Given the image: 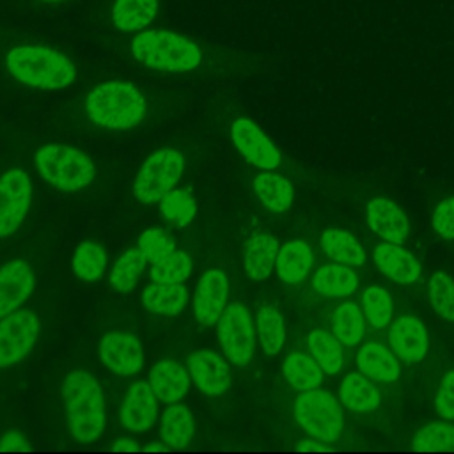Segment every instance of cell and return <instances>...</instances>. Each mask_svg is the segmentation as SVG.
I'll return each instance as SVG.
<instances>
[{
    "instance_id": "cell-18",
    "label": "cell",
    "mask_w": 454,
    "mask_h": 454,
    "mask_svg": "<svg viewBox=\"0 0 454 454\" xmlns=\"http://www.w3.org/2000/svg\"><path fill=\"white\" fill-rule=\"evenodd\" d=\"M367 223L385 241L403 243L408 236V218L395 202L376 197L367 204Z\"/></svg>"
},
{
    "instance_id": "cell-49",
    "label": "cell",
    "mask_w": 454,
    "mask_h": 454,
    "mask_svg": "<svg viewBox=\"0 0 454 454\" xmlns=\"http://www.w3.org/2000/svg\"><path fill=\"white\" fill-rule=\"evenodd\" d=\"M43 2H62V0H43Z\"/></svg>"
},
{
    "instance_id": "cell-45",
    "label": "cell",
    "mask_w": 454,
    "mask_h": 454,
    "mask_svg": "<svg viewBox=\"0 0 454 454\" xmlns=\"http://www.w3.org/2000/svg\"><path fill=\"white\" fill-rule=\"evenodd\" d=\"M30 445L27 443L25 436L16 431H7L0 436V450H28Z\"/></svg>"
},
{
    "instance_id": "cell-43",
    "label": "cell",
    "mask_w": 454,
    "mask_h": 454,
    "mask_svg": "<svg viewBox=\"0 0 454 454\" xmlns=\"http://www.w3.org/2000/svg\"><path fill=\"white\" fill-rule=\"evenodd\" d=\"M433 227L434 231L445 238V239H454V197H449L442 200L433 213Z\"/></svg>"
},
{
    "instance_id": "cell-35",
    "label": "cell",
    "mask_w": 454,
    "mask_h": 454,
    "mask_svg": "<svg viewBox=\"0 0 454 454\" xmlns=\"http://www.w3.org/2000/svg\"><path fill=\"white\" fill-rule=\"evenodd\" d=\"M332 328L344 346H355L364 335V310L353 301L340 303L333 312Z\"/></svg>"
},
{
    "instance_id": "cell-30",
    "label": "cell",
    "mask_w": 454,
    "mask_h": 454,
    "mask_svg": "<svg viewBox=\"0 0 454 454\" xmlns=\"http://www.w3.org/2000/svg\"><path fill=\"white\" fill-rule=\"evenodd\" d=\"M158 11V0H115L112 20L119 30L133 32L147 27Z\"/></svg>"
},
{
    "instance_id": "cell-46",
    "label": "cell",
    "mask_w": 454,
    "mask_h": 454,
    "mask_svg": "<svg viewBox=\"0 0 454 454\" xmlns=\"http://www.w3.org/2000/svg\"><path fill=\"white\" fill-rule=\"evenodd\" d=\"M114 450H138L140 447L137 445V442L129 440V438H121L115 442V445L112 447Z\"/></svg>"
},
{
    "instance_id": "cell-12",
    "label": "cell",
    "mask_w": 454,
    "mask_h": 454,
    "mask_svg": "<svg viewBox=\"0 0 454 454\" xmlns=\"http://www.w3.org/2000/svg\"><path fill=\"white\" fill-rule=\"evenodd\" d=\"M229 282L222 270H207L193 293L192 307L197 321L204 326H213L227 307Z\"/></svg>"
},
{
    "instance_id": "cell-31",
    "label": "cell",
    "mask_w": 454,
    "mask_h": 454,
    "mask_svg": "<svg viewBox=\"0 0 454 454\" xmlns=\"http://www.w3.org/2000/svg\"><path fill=\"white\" fill-rule=\"evenodd\" d=\"M282 374L298 392L317 388L323 381V369L319 364L312 356L301 353H293L284 360Z\"/></svg>"
},
{
    "instance_id": "cell-40",
    "label": "cell",
    "mask_w": 454,
    "mask_h": 454,
    "mask_svg": "<svg viewBox=\"0 0 454 454\" xmlns=\"http://www.w3.org/2000/svg\"><path fill=\"white\" fill-rule=\"evenodd\" d=\"M413 450H454V426L450 424H429L419 429L411 440Z\"/></svg>"
},
{
    "instance_id": "cell-4",
    "label": "cell",
    "mask_w": 454,
    "mask_h": 454,
    "mask_svg": "<svg viewBox=\"0 0 454 454\" xmlns=\"http://www.w3.org/2000/svg\"><path fill=\"white\" fill-rule=\"evenodd\" d=\"M133 57L153 69L186 73L200 64V50L190 39L167 30H147L131 41Z\"/></svg>"
},
{
    "instance_id": "cell-36",
    "label": "cell",
    "mask_w": 454,
    "mask_h": 454,
    "mask_svg": "<svg viewBox=\"0 0 454 454\" xmlns=\"http://www.w3.org/2000/svg\"><path fill=\"white\" fill-rule=\"evenodd\" d=\"M257 339L266 355H277L286 340V325L273 307H262L257 312Z\"/></svg>"
},
{
    "instance_id": "cell-41",
    "label": "cell",
    "mask_w": 454,
    "mask_h": 454,
    "mask_svg": "<svg viewBox=\"0 0 454 454\" xmlns=\"http://www.w3.org/2000/svg\"><path fill=\"white\" fill-rule=\"evenodd\" d=\"M362 307L367 321L374 328H383L392 317V300L383 287L371 286L364 291Z\"/></svg>"
},
{
    "instance_id": "cell-38",
    "label": "cell",
    "mask_w": 454,
    "mask_h": 454,
    "mask_svg": "<svg viewBox=\"0 0 454 454\" xmlns=\"http://www.w3.org/2000/svg\"><path fill=\"white\" fill-rule=\"evenodd\" d=\"M427 294L434 312L443 319L454 323V278L445 271L433 273Z\"/></svg>"
},
{
    "instance_id": "cell-42",
    "label": "cell",
    "mask_w": 454,
    "mask_h": 454,
    "mask_svg": "<svg viewBox=\"0 0 454 454\" xmlns=\"http://www.w3.org/2000/svg\"><path fill=\"white\" fill-rule=\"evenodd\" d=\"M138 248L147 257V262L154 264V262L165 259L168 254H172L176 250V245L167 231H163L160 227H153L140 234Z\"/></svg>"
},
{
    "instance_id": "cell-5",
    "label": "cell",
    "mask_w": 454,
    "mask_h": 454,
    "mask_svg": "<svg viewBox=\"0 0 454 454\" xmlns=\"http://www.w3.org/2000/svg\"><path fill=\"white\" fill-rule=\"evenodd\" d=\"M35 168L46 183L64 192H78L89 186L96 176L94 161L82 151L62 145H43L34 156Z\"/></svg>"
},
{
    "instance_id": "cell-24",
    "label": "cell",
    "mask_w": 454,
    "mask_h": 454,
    "mask_svg": "<svg viewBox=\"0 0 454 454\" xmlns=\"http://www.w3.org/2000/svg\"><path fill=\"white\" fill-rule=\"evenodd\" d=\"M358 369L374 381H395L399 378V364L395 355L378 342H367L356 355Z\"/></svg>"
},
{
    "instance_id": "cell-44",
    "label": "cell",
    "mask_w": 454,
    "mask_h": 454,
    "mask_svg": "<svg viewBox=\"0 0 454 454\" xmlns=\"http://www.w3.org/2000/svg\"><path fill=\"white\" fill-rule=\"evenodd\" d=\"M434 404L440 417L447 420H454V371H449L440 380Z\"/></svg>"
},
{
    "instance_id": "cell-14",
    "label": "cell",
    "mask_w": 454,
    "mask_h": 454,
    "mask_svg": "<svg viewBox=\"0 0 454 454\" xmlns=\"http://www.w3.org/2000/svg\"><path fill=\"white\" fill-rule=\"evenodd\" d=\"M231 137L239 153L255 167L273 170L280 163V154L270 138L248 119H236L231 126Z\"/></svg>"
},
{
    "instance_id": "cell-13",
    "label": "cell",
    "mask_w": 454,
    "mask_h": 454,
    "mask_svg": "<svg viewBox=\"0 0 454 454\" xmlns=\"http://www.w3.org/2000/svg\"><path fill=\"white\" fill-rule=\"evenodd\" d=\"M186 367L195 387L207 397L225 394L231 385V371L227 360L207 349H199L186 358Z\"/></svg>"
},
{
    "instance_id": "cell-33",
    "label": "cell",
    "mask_w": 454,
    "mask_h": 454,
    "mask_svg": "<svg viewBox=\"0 0 454 454\" xmlns=\"http://www.w3.org/2000/svg\"><path fill=\"white\" fill-rule=\"evenodd\" d=\"M147 264L144 252L137 248L126 250L114 264L110 271V286L119 293H129Z\"/></svg>"
},
{
    "instance_id": "cell-7",
    "label": "cell",
    "mask_w": 454,
    "mask_h": 454,
    "mask_svg": "<svg viewBox=\"0 0 454 454\" xmlns=\"http://www.w3.org/2000/svg\"><path fill=\"white\" fill-rule=\"evenodd\" d=\"M296 422L321 442H335L342 433V411L339 401L326 390L301 392L294 404Z\"/></svg>"
},
{
    "instance_id": "cell-1",
    "label": "cell",
    "mask_w": 454,
    "mask_h": 454,
    "mask_svg": "<svg viewBox=\"0 0 454 454\" xmlns=\"http://www.w3.org/2000/svg\"><path fill=\"white\" fill-rule=\"evenodd\" d=\"M62 401L67 426L74 440L89 443L105 427V399L96 378L85 371H73L62 383Z\"/></svg>"
},
{
    "instance_id": "cell-21",
    "label": "cell",
    "mask_w": 454,
    "mask_h": 454,
    "mask_svg": "<svg viewBox=\"0 0 454 454\" xmlns=\"http://www.w3.org/2000/svg\"><path fill=\"white\" fill-rule=\"evenodd\" d=\"M195 433V420L192 411L177 403H170L161 415L160 420V436L161 442L170 449L186 447Z\"/></svg>"
},
{
    "instance_id": "cell-28",
    "label": "cell",
    "mask_w": 454,
    "mask_h": 454,
    "mask_svg": "<svg viewBox=\"0 0 454 454\" xmlns=\"http://www.w3.org/2000/svg\"><path fill=\"white\" fill-rule=\"evenodd\" d=\"M356 284H358V278H356L355 271L340 262L326 264V266L319 268L312 277L314 289L319 294L332 296V298L353 294L356 289Z\"/></svg>"
},
{
    "instance_id": "cell-26",
    "label": "cell",
    "mask_w": 454,
    "mask_h": 454,
    "mask_svg": "<svg viewBox=\"0 0 454 454\" xmlns=\"http://www.w3.org/2000/svg\"><path fill=\"white\" fill-rule=\"evenodd\" d=\"M339 399L348 410L356 413H367L380 406L381 395L374 383L365 378V374L349 372L339 387Z\"/></svg>"
},
{
    "instance_id": "cell-27",
    "label": "cell",
    "mask_w": 454,
    "mask_h": 454,
    "mask_svg": "<svg viewBox=\"0 0 454 454\" xmlns=\"http://www.w3.org/2000/svg\"><path fill=\"white\" fill-rule=\"evenodd\" d=\"M254 192L257 199L275 213L287 211L294 197L291 183L284 176L273 172H262L255 176Z\"/></svg>"
},
{
    "instance_id": "cell-2",
    "label": "cell",
    "mask_w": 454,
    "mask_h": 454,
    "mask_svg": "<svg viewBox=\"0 0 454 454\" xmlns=\"http://www.w3.org/2000/svg\"><path fill=\"white\" fill-rule=\"evenodd\" d=\"M7 71L21 83L55 90L73 83L76 69L60 51L46 46H16L5 57Z\"/></svg>"
},
{
    "instance_id": "cell-29",
    "label": "cell",
    "mask_w": 454,
    "mask_h": 454,
    "mask_svg": "<svg viewBox=\"0 0 454 454\" xmlns=\"http://www.w3.org/2000/svg\"><path fill=\"white\" fill-rule=\"evenodd\" d=\"M321 247L332 261L346 266H362L365 261L362 245L355 239V236L340 229L325 231L321 236Z\"/></svg>"
},
{
    "instance_id": "cell-37",
    "label": "cell",
    "mask_w": 454,
    "mask_h": 454,
    "mask_svg": "<svg viewBox=\"0 0 454 454\" xmlns=\"http://www.w3.org/2000/svg\"><path fill=\"white\" fill-rule=\"evenodd\" d=\"M195 211H197L195 199L186 190L174 188L167 195H163V199L160 200L161 216L177 227L188 225L193 220Z\"/></svg>"
},
{
    "instance_id": "cell-17",
    "label": "cell",
    "mask_w": 454,
    "mask_h": 454,
    "mask_svg": "<svg viewBox=\"0 0 454 454\" xmlns=\"http://www.w3.org/2000/svg\"><path fill=\"white\" fill-rule=\"evenodd\" d=\"M388 342L394 353L408 364L420 362L429 346L426 326L415 316H401L394 321L388 332Z\"/></svg>"
},
{
    "instance_id": "cell-20",
    "label": "cell",
    "mask_w": 454,
    "mask_h": 454,
    "mask_svg": "<svg viewBox=\"0 0 454 454\" xmlns=\"http://www.w3.org/2000/svg\"><path fill=\"white\" fill-rule=\"evenodd\" d=\"M376 266L397 284L410 286L420 275V264L415 255L404 250L399 243H381L374 250Z\"/></svg>"
},
{
    "instance_id": "cell-11",
    "label": "cell",
    "mask_w": 454,
    "mask_h": 454,
    "mask_svg": "<svg viewBox=\"0 0 454 454\" xmlns=\"http://www.w3.org/2000/svg\"><path fill=\"white\" fill-rule=\"evenodd\" d=\"M98 355L112 372L121 376L137 374L144 365V349L140 340L126 332H108L103 335Z\"/></svg>"
},
{
    "instance_id": "cell-8",
    "label": "cell",
    "mask_w": 454,
    "mask_h": 454,
    "mask_svg": "<svg viewBox=\"0 0 454 454\" xmlns=\"http://www.w3.org/2000/svg\"><path fill=\"white\" fill-rule=\"evenodd\" d=\"M216 335L231 364L243 367L250 362L255 349V330L245 305L234 301L225 307L216 321Z\"/></svg>"
},
{
    "instance_id": "cell-6",
    "label": "cell",
    "mask_w": 454,
    "mask_h": 454,
    "mask_svg": "<svg viewBox=\"0 0 454 454\" xmlns=\"http://www.w3.org/2000/svg\"><path fill=\"white\" fill-rule=\"evenodd\" d=\"M184 170V158L176 149H160L151 154L140 167L133 195L142 204L160 202L163 195L176 188Z\"/></svg>"
},
{
    "instance_id": "cell-39",
    "label": "cell",
    "mask_w": 454,
    "mask_h": 454,
    "mask_svg": "<svg viewBox=\"0 0 454 454\" xmlns=\"http://www.w3.org/2000/svg\"><path fill=\"white\" fill-rule=\"evenodd\" d=\"M192 271V259L188 254L181 250H174L165 259L151 264V278L153 282L163 284H179L183 282Z\"/></svg>"
},
{
    "instance_id": "cell-47",
    "label": "cell",
    "mask_w": 454,
    "mask_h": 454,
    "mask_svg": "<svg viewBox=\"0 0 454 454\" xmlns=\"http://www.w3.org/2000/svg\"><path fill=\"white\" fill-rule=\"evenodd\" d=\"M301 450H326V445H317V443H303L300 445Z\"/></svg>"
},
{
    "instance_id": "cell-22",
    "label": "cell",
    "mask_w": 454,
    "mask_h": 454,
    "mask_svg": "<svg viewBox=\"0 0 454 454\" xmlns=\"http://www.w3.org/2000/svg\"><path fill=\"white\" fill-rule=\"evenodd\" d=\"M314 255L310 247L301 239H291L278 248L277 254V275L286 284L301 282L312 268Z\"/></svg>"
},
{
    "instance_id": "cell-15",
    "label": "cell",
    "mask_w": 454,
    "mask_h": 454,
    "mask_svg": "<svg viewBox=\"0 0 454 454\" xmlns=\"http://www.w3.org/2000/svg\"><path fill=\"white\" fill-rule=\"evenodd\" d=\"M158 413V397L153 392L151 385L145 381L133 383L128 392L124 394L122 404H121V422L126 429L133 433L147 431Z\"/></svg>"
},
{
    "instance_id": "cell-23",
    "label": "cell",
    "mask_w": 454,
    "mask_h": 454,
    "mask_svg": "<svg viewBox=\"0 0 454 454\" xmlns=\"http://www.w3.org/2000/svg\"><path fill=\"white\" fill-rule=\"evenodd\" d=\"M278 241L271 234H257L254 236L245 248L243 254V268L245 273L252 280H266L277 262Z\"/></svg>"
},
{
    "instance_id": "cell-25",
    "label": "cell",
    "mask_w": 454,
    "mask_h": 454,
    "mask_svg": "<svg viewBox=\"0 0 454 454\" xmlns=\"http://www.w3.org/2000/svg\"><path fill=\"white\" fill-rule=\"evenodd\" d=\"M142 303L145 310L160 316H176L183 312L188 303V291L179 284H149L142 293Z\"/></svg>"
},
{
    "instance_id": "cell-16",
    "label": "cell",
    "mask_w": 454,
    "mask_h": 454,
    "mask_svg": "<svg viewBox=\"0 0 454 454\" xmlns=\"http://www.w3.org/2000/svg\"><path fill=\"white\" fill-rule=\"evenodd\" d=\"M35 286L30 266L14 259L0 268V317L18 310L28 300Z\"/></svg>"
},
{
    "instance_id": "cell-48",
    "label": "cell",
    "mask_w": 454,
    "mask_h": 454,
    "mask_svg": "<svg viewBox=\"0 0 454 454\" xmlns=\"http://www.w3.org/2000/svg\"><path fill=\"white\" fill-rule=\"evenodd\" d=\"M165 443H149L147 447H145V450H165Z\"/></svg>"
},
{
    "instance_id": "cell-32",
    "label": "cell",
    "mask_w": 454,
    "mask_h": 454,
    "mask_svg": "<svg viewBox=\"0 0 454 454\" xmlns=\"http://www.w3.org/2000/svg\"><path fill=\"white\" fill-rule=\"evenodd\" d=\"M312 358L326 374H335L342 367V342L326 330H314L307 337Z\"/></svg>"
},
{
    "instance_id": "cell-34",
    "label": "cell",
    "mask_w": 454,
    "mask_h": 454,
    "mask_svg": "<svg viewBox=\"0 0 454 454\" xmlns=\"http://www.w3.org/2000/svg\"><path fill=\"white\" fill-rule=\"evenodd\" d=\"M106 268V252L94 241H82L73 254L74 273L87 282H96L103 277Z\"/></svg>"
},
{
    "instance_id": "cell-9",
    "label": "cell",
    "mask_w": 454,
    "mask_h": 454,
    "mask_svg": "<svg viewBox=\"0 0 454 454\" xmlns=\"http://www.w3.org/2000/svg\"><path fill=\"white\" fill-rule=\"evenodd\" d=\"M39 317L30 310H14L0 317V369L25 358L39 337Z\"/></svg>"
},
{
    "instance_id": "cell-19",
    "label": "cell",
    "mask_w": 454,
    "mask_h": 454,
    "mask_svg": "<svg viewBox=\"0 0 454 454\" xmlns=\"http://www.w3.org/2000/svg\"><path fill=\"white\" fill-rule=\"evenodd\" d=\"M192 383L188 367L176 360H160L149 372V385L156 397L167 404L181 401Z\"/></svg>"
},
{
    "instance_id": "cell-3",
    "label": "cell",
    "mask_w": 454,
    "mask_h": 454,
    "mask_svg": "<svg viewBox=\"0 0 454 454\" xmlns=\"http://www.w3.org/2000/svg\"><path fill=\"white\" fill-rule=\"evenodd\" d=\"M85 110L92 122L108 129L135 128L145 114L142 92L128 82H105L96 85L87 99Z\"/></svg>"
},
{
    "instance_id": "cell-10",
    "label": "cell",
    "mask_w": 454,
    "mask_h": 454,
    "mask_svg": "<svg viewBox=\"0 0 454 454\" xmlns=\"http://www.w3.org/2000/svg\"><path fill=\"white\" fill-rule=\"evenodd\" d=\"M32 184L21 168H11L0 177V238H7L21 225L30 206Z\"/></svg>"
}]
</instances>
